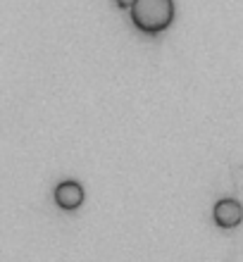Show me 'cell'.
Returning a JSON list of instances; mask_svg holds the SVG:
<instances>
[{
	"mask_svg": "<svg viewBox=\"0 0 243 262\" xmlns=\"http://www.w3.org/2000/svg\"><path fill=\"white\" fill-rule=\"evenodd\" d=\"M131 21L148 36L162 34L174 21V0H139L131 7Z\"/></svg>",
	"mask_w": 243,
	"mask_h": 262,
	"instance_id": "6da1fadb",
	"label": "cell"
},
{
	"mask_svg": "<svg viewBox=\"0 0 243 262\" xmlns=\"http://www.w3.org/2000/svg\"><path fill=\"white\" fill-rule=\"evenodd\" d=\"M212 217H215V224L222 229H234L243 222V205L234 198H224L219 200L212 210Z\"/></svg>",
	"mask_w": 243,
	"mask_h": 262,
	"instance_id": "7a4b0ae2",
	"label": "cell"
},
{
	"mask_svg": "<svg viewBox=\"0 0 243 262\" xmlns=\"http://www.w3.org/2000/svg\"><path fill=\"white\" fill-rule=\"evenodd\" d=\"M55 203L57 207H62L67 212L77 210L83 203V186L79 181H62L55 186Z\"/></svg>",
	"mask_w": 243,
	"mask_h": 262,
	"instance_id": "3957f363",
	"label": "cell"
},
{
	"mask_svg": "<svg viewBox=\"0 0 243 262\" xmlns=\"http://www.w3.org/2000/svg\"><path fill=\"white\" fill-rule=\"evenodd\" d=\"M115 3H117V5L122 7V10H131V7L136 5L139 0H115Z\"/></svg>",
	"mask_w": 243,
	"mask_h": 262,
	"instance_id": "277c9868",
	"label": "cell"
}]
</instances>
